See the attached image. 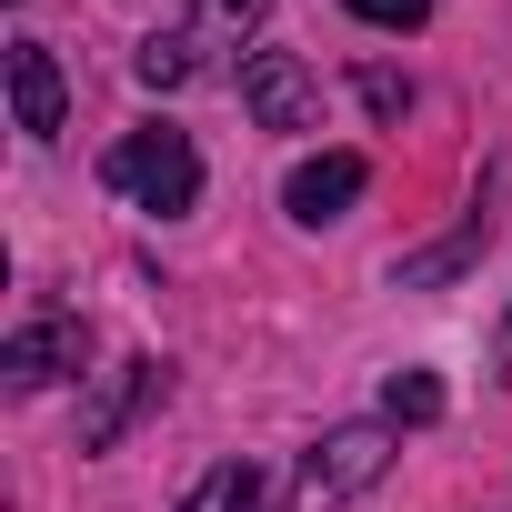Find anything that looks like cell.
Masks as SVG:
<instances>
[{
  "label": "cell",
  "mask_w": 512,
  "mask_h": 512,
  "mask_svg": "<svg viewBox=\"0 0 512 512\" xmlns=\"http://www.w3.org/2000/svg\"><path fill=\"white\" fill-rule=\"evenodd\" d=\"M101 171H111L121 201H141V211H161V221L201 201V151H191L181 131H161V121H151V131H121Z\"/></svg>",
  "instance_id": "6da1fadb"
},
{
  "label": "cell",
  "mask_w": 512,
  "mask_h": 512,
  "mask_svg": "<svg viewBox=\"0 0 512 512\" xmlns=\"http://www.w3.org/2000/svg\"><path fill=\"white\" fill-rule=\"evenodd\" d=\"M382 472H392V422H342V432H322L302 452V512H342Z\"/></svg>",
  "instance_id": "7a4b0ae2"
},
{
  "label": "cell",
  "mask_w": 512,
  "mask_h": 512,
  "mask_svg": "<svg viewBox=\"0 0 512 512\" xmlns=\"http://www.w3.org/2000/svg\"><path fill=\"white\" fill-rule=\"evenodd\" d=\"M241 111L262 121V131H312L322 81L302 71V51H251V61H241Z\"/></svg>",
  "instance_id": "3957f363"
},
{
  "label": "cell",
  "mask_w": 512,
  "mask_h": 512,
  "mask_svg": "<svg viewBox=\"0 0 512 512\" xmlns=\"http://www.w3.org/2000/svg\"><path fill=\"white\" fill-rule=\"evenodd\" d=\"M81 352H91L81 312H41V322H21V332H11V352H0V372H11V392H41V382L81 372Z\"/></svg>",
  "instance_id": "277c9868"
},
{
  "label": "cell",
  "mask_w": 512,
  "mask_h": 512,
  "mask_svg": "<svg viewBox=\"0 0 512 512\" xmlns=\"http://www.w3.org/2000/svg\"><path fill=\"white\" fill-rule=\"evenodd\" d=\"M362 181H372V171H362V151H322V161H302V171L282 181V211L322 231V221H342V211L362 201Z\"/></svg>",
  "instance_id": "5b68a950"
},
{
  "label": "cell",
  "mask_w": 512,
  "mask_h": 512,
  "mask_svg": "<svg viewBox=\"0 0 512 512\" xmlns=\"http://www.w3.org/2000/svg\"><path fill=\"white\" fill-rule=\"evenodd\" d=\"M161 382H171V372H161L151 352H131L121 372H101V392H91V412H81V452H111V442H121V422H131Z\"/></svg>",
  "instance_id": "8992f818"
},
{
  "label": "cell",
  "mask_w": 512,
  "mask_h": 512,
  "mask_svg": "<svg viewBox=\"0 0 512 512\" xmlns=\"http://www.w3.org/2000/svg\"><path fill=\"white\" fill-rule=\"evenodd\" d=\"M11 111H21V131L31 141H51L61 131V61H51V41H11Z\"/></svg>",
  "instance_id": "52a82bcc"
},
{
  "label": "cell",
  "mask_w": 512,
  "mask_h": 512,
  "mask_svg": "<svg viewBox=\"0 0 512 512\" xmlns=\"http://www.w3.org/2000/svg\"><path fill=\"white\" fill-rule=\"evenodd\" d=\"M181 512H262V472H251V462H211Z\"/></svg>",
  "instance_id": "ba28073f"
},
{
  "label": "cell",
  "mask_w": 512,
  "mask_h": 512,
  "mask_svg": "<svg viewBox=\"0 0 512 512\" xmlns=\"http://www.w3.org/2000/svg\"><path fill=\"white\" fill-rule=\"evenodd\" d=\"M131 71H141V81H151V91H181V81H191V41H181V31H151V41H141V61H131Z\"/></svg>",
  "instance_id": "9c48e42d"
},
{
  "label": "cell",
  "mask_w": 512,
  "mask_h": 512,
  "mask_svg": "<svg viewBox=\"0 0 512 512\" xmlns=\"http://www.w3.org/2000/svg\"><path fill=\"white\" fill-rule=\"evenodd\" d=\"M382 412H392V422H442V382H432V372H392V382H382Z\"/></svg>",
  "instance_id": "30bf717a"
},
{
  "label": "cell",
  "mask_w": 512,
  "mask_h": 512,
  "mask_svg": "<svg viewBox=\"0 0 512 512\" xmlns=\"http://www.w3.org/2000/svg\"><path fill=\"white\" fill-rule=\"evenodd\" d=\"M352 21H372V31H422L432 0H352Z\"/></svg>",
  "instance_id": "8fae6325"
},
{
  "label": "cell",
  "mask_w": 512,
  "mask_h": 512,
  "mask_svg": "<svg viewBox=\"0 0 512 512\" xmlns=\"http://www.w3.org/2000/svg\"><path fill=\"white\" fill-rule=\"evenodd\" d=\"M191 11H201L211 31H251V21H262V11H272V0H191Z\"/></svg>",
  "instance_id": "7c38bea8"
},
{
  "label": "cell",
  "mask_w": 512,
  "mask_h": 512,
  "mask_svg": "<svg viewBox=\"0 0 512 512\" xmlns=\"http://www.w3.org/2000/svg\"><path fill=\"white\" fill-rule=\"evenodd\" d=\"M492 372H502V382H512V322H502V342H492Z\"/></svg>",
  "instance_id": "4fadbf2b"
}]
</instances>
